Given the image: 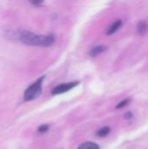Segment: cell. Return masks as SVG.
Here are the masks:
<instances>
[{
	"instance_id": "1",
	"label": "cell",
	"mask_w": 148,
	"mask_h": 149,
	"mask_svg": "<svg viewBox=\"0 0 148 149\" xmlns=\"http://www.w3.org/2000/svg\"><path fill=\"white\" fill-rule=\"evenodd\" d=\"M17 37L21 42L26 45L40 47H49L54 43L55 40V38L52 34L39 35L27 31H19L17 34Z\"/></svg>"
},
{
	"instance_id": "2",
	"label": "cell",
	"mask_w": 148,
	"mask_h": 149,
	"mask_svg": "<svg viewBox=\"0 0 148 149\" xmlns=\"http://www.w3.org/2000/svg\"><path fill=\"white\" fill-rule=\"evenodd\" d=\"M44 79V76L40 77L37 81H35L31 86H30L25 90L24 94V100L31 101L38 98V96L41 94V92H42V83H43Z\"/></svg>"
},
{
	"instance_id": "3",
	"label": "cell",
	"mask_w": 148,
	"mask_h": 149,
	"mask_svg": "<svg viewBox=\"0 0 148 149\" xmlns=\"http://www.w3.org/2000/svg\"><path fill=\"white\" fill-rule=\"evenodd\" d=\"M79 84V82H70V83H64V84H60L58 86H57L56 87H54L51 91V94L52 95H58V94H62L64 93H66L70 90H72V88H74L75 86H77Z\"/></svg>"
},
{
	"instance_id": "4",
	"label": "cell",
	"mask_w": 148,
	"mask_h": 149,
	"mask_svg": "<svg viewBox=\"0 0 148 149\" xmlns=\"http://www.w3.org/2000/svg\"><path fill=\"white\" fill-rule=\"evenodd\" d=\"M121 25H122V21H121V20H116L111 26H109V28H108L107 31H106V34H107V35H112V34H113L115 31H117L120 28Z\"/></svg>"
},
{
	"instance_id": "5",
	"label": "cell",
	"mask_w": 148,
	"mask_h": 149,
	"mask_svg": "<svg viewBox=\"0 0 148 149\" xmlns=\"http://www.w3.org/2000/svg\"><path fill=\"white\" fill-rule=\"evenodd\" d=\"M106 50V46H104V45H99V46L93 47V48L90 51L89 54H90L91 57H96V56L101 54L102 52H104Z\"/></svg>"
},
{
	"instance_id": "6",
	"label": "cell",
	"mask_w": 148,
	"mask_h": 149,
	"mask_svg": "<svg viewBox=\"0 0 148 149\" xmlns=\"http://www.w3.org/2000/svg\"><path fill=\"white\" fill-rule=\"evenodd\" d=\"M148 30V25L147 24L146 21H141L138 24V26H137V31L139 32V34L140 35H144L147 33Z\"/></svg>"
},
{
	"instance_id": "7",
	"label": "cell",
	"mask_w": 148,
	"mask_h": 149,
	"mask_svg": "<svg viewBox=\"0 0 148 149\" xmlns=\"http://www.w3.org/2000/svg\"><path fill=\"white\" fill-rule=\"evenodd\" d=\"M78 149H99V147L94 142H85L81 144Z\"/></svg>"
},
{
	"instance_id": "8",
	"label": "cell",
	"mask_w": 148,
	"mask_h": 149,
	"mask_svg": "<svg viewBox=\"0 0 148 149\" xmlns=\"http://www.w3.org/2000/svg\"><path fill=\"white\" fill-rule=\"evenodd\" d=\"M109 133H110V127H105L100 128V129L98 131L97 134H98V136H99V137H105V136L108 135Z\"/></svg>"
},
{
	"instance_id": "9",
	"label": "cell",
	"mask_w": 148,
	"mask_h": 149,
	"mask_svg": "<svg viewBox=\"0 0 148 149\" xmlns=\"http://www.w3.org/2000/svg\"><path fill=\"white\" fill-rule=\"evenodd\" d=\"M129 102H130V99H126V100H124L123 101L120 102V103L118 104V106L116 107V108H117V109H120V108L125 107L126 105H128Z\"/></svg>"
},
{
	"instance_id": "10",
	"label": "cell",
	"mask_w": 148,
	"mask_h": 149,
	"mask_svg": "<svg viewBox=\"0 0 148 149\" xmlns=\"http://www.w3.org/2000/svg\"><path fill=\"white\" fill-rule=\"evenodd\" d=\"M48 130H49V126H48V125H41V126L38 127V133H40V134H44V133H46Z\"/></svg>"
},
{
	"instance_id": "11",
	"label": "cell",
	"mask_w": 148,
	"mask_h": 149,
	"mask_svg": "<svg viewBox=\"0 0 148 149\" xmlns=\"http://www.w3.org/2000/svg\"><path fill=\"white\" fill-rule=\"evenodd\" d=\"M31 3H32L33 5H36V6H40L41 4H43V2L42 1H34V2H31Z\"/></svg>"
},
{
	"instance_id": "12",
	"label": "cell",
	"mask_w": 148,
	"mask_h": 149,
	"mask_svg": "<svg viewBox=\"0 0 148 149\" xmlns=\"http://www.w3.org/2000/svg\"><path fill=\"white\" fill-rule=\"evenodd\" d=\"M125 117H126V119H131V118L133 117V114H132V113L128 112V113L125 115Z\"/></svg>"
}]
</instances>
